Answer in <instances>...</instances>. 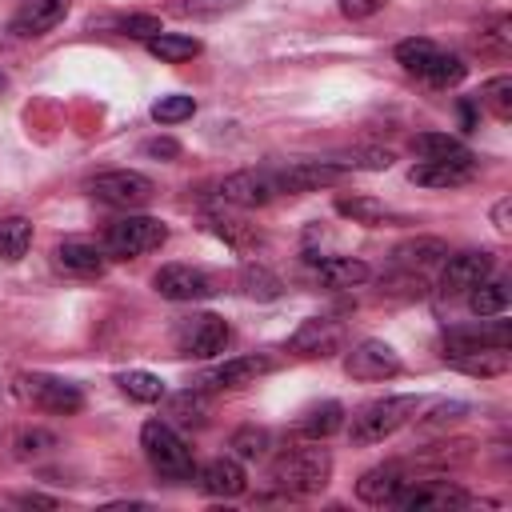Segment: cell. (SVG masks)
<instances>
[{
  "mask_svg": "<svg viewBox=\"0 0 512 512\" xmlns=\"http://www.w3.org/2000/svg\"><path fill=\"white\" fill-rule=\"evenodd\" d=\"M272 480L284 488V492H296V496H312L320 488H328L332 480V456L328 448H316L312 444H296V448H284L276 460H272Z\"/></svg>",
  "mask_w": 512,
  "mask_h": 512,
  "instance_id": "6da1fadb",
  "label": "cell"
},
{
  "mask_svg": "<svg viewBox=\"0 0 512 512\" xmlns=\"http://www.w3.org/2000/svg\"><path fill=\"white\" fill-rule=\"evenodd\" d=\"M396 64H404V72L420 76L424 84L432 88H456L464 76H468V64L452 52H444L436 40H424V36H408L396 44Z\"/></svg>",
  "mask_w": 512,
  "mask_h": 512,
  "instance_id": "7a4b0ae2",
  "label": "cell"
},
{
  "mask_svg": "<svg viewBox=\"0 0 512 512\" xmlns=\"http://www.w3.org/2000/svg\"><path fill=\"white\" fill-rule=\"evenodd\" d=\"M140 448H144V456H148V464H152V472L160 480L180 484V480H192L196 476L192 448H188V440L168 420H148L140 428Z\"/></svg>",
  "mask_w": 512,
  "mask_h": 512,
  "instance_id": "3957f363",
  "label": "cell"
},
{
  "mask_svg": "<svg viewBox=\"0 0 512 512\" xmlns=\"http://www.w3.org/2000/svg\"><path fill=\"white\" fill-rule=\"evenodd\" d=\"M416 408H420L416 396H384V400H372V404H364L352 416L348 436H352V444H380V440L396 436L416 416Z\"/></svg>",
  "mask_w": 512,
  "mask_h": 512,
  "instance_id": "277c9868",
  "label": "cell"
},
{
  "mask_svg": "<svg viewBox=\"0 0 512 512\" xmlns=\"http://www.w3.org/2000/svg\"><path fill=\"white\" fill-rule=\"evenodd\" d=\"M164 240H168V224H164V220L144 216V212H128V216H120L116 224H108V232H104V252H108L112 260H132V256L156 252Z\"/></svg>",
  "mask_w": 512,
  "mask_h": 512,
  "instance_id": "5b68a950",
  "label": "cell"
},
{
  "mask_svg": "<svg viewBox=\"0 0 512 512\" xmlns=\"http://www.w3.org/2000/svg\"><path fill=\"white\" fill-rule=\"evenodd\" d=\"M12 388H16L20 400H28L32 408L52 412V416H76L84 408L80 384H72L64 376H52V372H20Z\"/></svg>",
  "mask_w": 512,
  "mask_h": 512,
  "instance_id": "8992f818",
  "label": "cell"
},
{
  "mask_svg": "<svg viewBox=\"0 0 512 512\" xmlns=\"http://www.w3.org/2000/svg\"><path fill=\"white\" fill-rule=\"evenodd\" d=\"M232 328L228 320H220L216 312H192L176 324V352L180 356H196V360H212L228 348Z\"/></svg>",
  "mask_w": 512,
  "mask_h": 512,
  "instance_id": "52a82bcc",
  "label": "cell"
},
{
  "mask_svg": "<svg viewBox=\"0 0 512 512\" xmlns=\"http://www.w3.org/2000/svg\"><path fill=\"white\" fill-rule=\"evenodd\" d=\"M88 192H92L100 204L124 208V212H136V208H144V204L156 196L152 180H148L144 172H132V168H116V172L92 176V180H88Z\"/></svg>",
  "mask_w": 512,
  "mask_h": 512,
  "instance_id": "ba28073f",
  "label": "cell"
},
{
  "mask_svg": "<svg viewBox=\"0 0 512 512\" xmlns=\"http://www.w3.org/2000/svg\"><path fill=\"white\" fill-rule=\"evenodd\" d=\"M272 368H276V360L264 356V352H256V356H232V360H224V364L200 372V376L192 380V388H200V392H232V388L256 384V380L268 376Z\"/></svg>",
  "mask_w": 512,
  "mask_h": 512,
  "instance_id": "9c48e42d",
  "label": "cell"
},
{
  "mask_svg": "<svg viewBox=\"0 0 512 512\" xmlns=\"http://www.w3.org/2000/svg\"><path fill=\"white\" fill-rule=\"evenodd\" d=\"M496 272V256L492 252H484V248H468V252H448L444 256V264H440V288L448 292V296H456V292H468V288H476L480 280H488Z\"/></svg>",
  "mask_w": 512,
  "mask_h": 512,
  "instance_id": "30bf717a",
  "label": "cell"
},
{
  "mask_svg": "<svg viewBox=\"0 0 512 512\" xmlns=\"http://www.w3.org/2000/svg\"><path fill=\"white\" fill-rule=\"evenodd\" d=\"M392 504L404 508V512H444V508H468L472 496L460 492V488L448 484V480H424V484L408 480Z\"/></svg>",
  "mask_w": 512,
  "mask_h": 512,
  "instance_id": "8fae6325",
  "label": "cell"
},
{
  "mask_svg": "<svg viewBox=\"0 0 512 512\" xmlns=\"http://www.w3.org/2000/svg\"><path fill=\"white\" fill-rule=\"evenodd\" d=\"M400 368L404 364H400L396 348L384 344V340H360L344 356V372L352 380H392V376H400Z\"/></svg>",
  "mask_w": 512,
  "mask_h": 512,
  "instance_id": "7c38bea8",
  "label": "cell"
},
{
  "mask_svg": "<svg viewBox=\"0 0 512 512\" xmlns=\"http://www.w3.org/2000/svg\"><path fill=\"white\" fill-rule=\"evenodd\" d=\"M152 288H156L164 300H172V304H192V300H204V296L216 292V288H212V276L200 272V268H192V264H164V268L152 276Z\"/></svg>",
  "mask_w": 512,
  "mask_h": 512,
  "instance_id": "4fadbf2b",
  "label": "cell"
},
{
  "mask_svg": "<svg viewBox=\"0 0 512 512\" xmlns=\"http://www.w3.org/2000/svg\"><path fill=\"white\" fill-rule=\"evenodd\" d=\"M340 176H344V168L336 160H296V164L272 172L276 192H316V188L336 184Z\"/></svg>",
  "mask_w": 512,
  "mask_h": 512,
  "instance_id": "5bb4252c",
  "label": "cell"
},
{
  "mask_svg": "<svg viewBox=\"0 0 512 512\" xmlns=\"http://www.w3.org/2000/svg\"><path fill=\"white\" fill-rule=\"evenodd\" d=\"M272 196H280L272 172H232L220 180V200L236 208H264Z\"/></svg>",
  "mask_w": 512,
  "mask_h": 512,
  "instance_id": "9a60e30c",
  "label": "cell"
},
{
  "mask_svg": "<svg viewBox=\"0 0 512 512\" xmlns=\"http://www.w3.org/2000/svg\"><path fill=\"white\" fill-rule=\"evenodd\" d=\"M472 348H508V324L480 316V324H464V328H448L444 336V356L448 352H472Z\"/></svg>",
  "mask_w": 512,
  "mask_h": 512,
  "instance_id": "2e32d148",
  "label": "cell"
},
{
  "mask_svg": "<svg viewBox=\"0 0 512 512\" xmlns=\"http://www.w3.org/2000/svg\"><path fill=\"white\" fill-rule=\"evenodd\" d=\"M196 484H200L204 496H224V500H232V496H240V492L248 488V476H244V464H240L236 456H216V460H208V464L196 472Z\"/></svg>",
  "mask_w": 512,
  "mask_h": 512,
  "instance_id": "e0dca14e",
  "label": "cell"
},
{
  "mask_svg": "<svg viewBox=\"0 0 512 512\" xmlns=\"http://www.w3.org/2000/svg\"><path fill=\"white\" fill-rule=\"evenodd\" d=\"M340 340H344V332H340L336 320L312 316V320H304V324L288 336V348H292L296 356H332V352L340 348Z\"/></svg>",
  "mask_w": 512,
  "mask_h": 512,
  "instance_id": "ac0fdd59",
  "label": "cell"
},
{
  "mask_svg": "<svg viewBox=\"0 0 512 512\" xmlns=\"http://www.w3.org/2000/svg\"><path fill=\"white\" fill-rule=\"evenodd\" d=\"M64 16H68V0H24L16 8V16H12V32L32 40V36L52 32Z\"/></svg>",
  "mask_w": 512,
  "mask_h": 512,
  "instance_id": "d6986e66",
  "label": "cell"
},
{
  "mask_svg": "<svg viewBox=\"0 0 512 512\" xmlns=\"http://www.w3.org/2000/svg\"><path fill=\"white\" fill-rule=\"evenodd\" d=\"M404 484H408V476H404L400 464H376V468H368V472L356 480V496H360L364 504H372V508H384V504H392V500L400 496Z\"/></svg>",
  "mask_w": 512,
  "mask_h": 512,
  "instance_id": "ffe728a7",
  "label": "cell"
},
{
  "mask_svg": "<svg viewBox=\"0 0 512 512\" xmlns=\"http://www.w3.org/2000/svg\"><path fill=\"white\" fill-rule=\"evenodd\" d=\"M444 364L464 372V376L492 380V376H504L512 360H508V348H472V352H448Z\"/></svg>",
  "mask_w": 512,
  "mask_h": 512,
  "instance_id": "44dd1931",
  "label": "cell"
},
{
  "mask_svg": "<svg viewBox=\"0 0 512 512\" xmlns=\"http://www.w3.org/2000/svg\"><path fill=\"white\" fill-rule=\"evenodd\" d=\"M472 176H476V164H444V160H420L408 172V180L420 188H460Z\"/></svg>",
  "mask_w": 512,
  "mask_h": 512,
  "instance_id": "7402d4cb",
  "label": "cell"
},
{
  "mask_svg": "<svg viewBox=\"0 0 512 512\" xmlns=\"http://www.w3.org/2000/svg\"><path fill=\"white\" fill-rule=\"evenodd\" d=\"M444 256H448V244H444V240H436V236H416V240H404V244L392 252V260H396L400 268H408V272H428V268H440V264H444Z\"/></svg>",
  "mask_w": 512,
  "mask_h": 512,
  "instance_id": "603a6c76",
  "label": "cell"
},
{
  "mask_svg": "<svg viewBox=\"0 0 512 512\" xmlns=\"http://www.w3.org/2000/svg\"><path fill=\"white\" fill-rule=\"evenodd\" d=\"M56 264L72 276H100L108 268V252L96 244H84V240H64L56 248Z\"/></svg>",
  "mask_w": 512,
  "mask_h": 512,
  "instance_id": "cb8c5ba5",
  "label": "cell"
},
{
  "mask_svg": "<svg viewBox=\"0 0 512 512\" xmlns=\"http://www.w3.org/2000/svg\"><path fill=\"white\" fill-rule=\"evenodd\" d=\"M344 428V404L340 400H324V404H312L308 412H300V420H296V436H304V440H328L332 432H340Z\"/></svg>",
  "mask_w": 512,
  "mask_h": 512,
  "instance_id": "d4e9b609",
  "label": "cell"
},
{
  "mask_svg": "<svg viewBox=\"0 0 512 512\" xmlns=\"http://www.w3.org/2000/svg\"><path fill=\"white\" fill-rule=\"evenodd\" d=\"M316 280L324 288H356L368 280V264L352 260V256H316Z\"/></svg>",
  "mask_w": 512,
  "mask_h": 512,
  "instance_id": "484cf974",
  "label": "cell"
},
{
  "mask_svg": "<svg viewBox=\"0 0 512 512\" xmlns=\"http://www.w3.org/2000/svg\"><path fill=\"white\" fill-rule=\"evenodd\" d=\"M412 148L424 156V160H444V164H476V156L448 132H424L412 140Z\"/></svg>",
  "mask_w": 512,
  "mask_h": 512,
  "instance_id": "4316f807",
  "label": "cell"
},
{
  "mask_svg": "<svg viewBox=\"0 0 512 512\" xmlns=\"http://www.w3.org/2000/svg\"><path fill=\"white\" fill-rule=\"evenodd\" d=\"M144 44H148V56H156L160 64H184V60L200 56V48H204L196 36H180V32H160Z\"/></svg>",
  "mask_w": 512,
  "mask_h": 512,
  "instance_id": "83f0119b",
  "label": "cell"
},
{
  "mask_svg": "<svg viewBox=\"0 0 512 512\" xmlns=\"http://www.w3.org/2000/svg\"><path fill=\"white\" fill-rule=\"evenodd\" d=\"M116 384H120V392L128 396V400H136V404H156V400H164V380L156 376V372H144V368H128V372H116Z\"/></svg>",
  "mask_w": 512,
  "mask_h": 512,
  "instance_id": "f1b7e54d",
  "label": "cell"
},
{
  "mask_svg": "<svg viewBox=\"0 0 512 512\" xmlns=\"http://www.w3.org/2000/svg\"><path fill=\"white\" fill-rule=\"evenodd\" d=\"M32 248V220L24 216H4L0 220V260L4 264H16L24 260Z\"/></svg>",
  "mask_w": 512,
  "mask_h": 512,
  "instance_id": "f546056e",
  "label": "cell"
},
{
  "mask_svg": "<svg viewBox=\"0 0 512 512\" xmlns=\"http://www.w3.org/2000/svg\"><path fill=\"white\" fill-rule=\"evenodd\" d=\"M464 296H468V312H472V316H500V312L508 308V284L496 280V276L480 280V284L468 288Z\"/></svg>",
  "mask_w": 512,
  "mask_h": 512,
  "instance_id": "4dcf8cb0",
  "label": "cell"
},
{
  "mask_svg": "<svg viewBox=\"0 0 512 512\" xmlns=\"http://www.w3.org/2000/svg\"><path fill=\"white\" fill-rule=\"evenodd\" d=\"M336 212L344 216V220H352V224H368V228H380L392 212L380 204V200H372V196H336Z\"/></svg>",
  "mask_w": 512,
  "mask_h": 512,
  "instance_id": "1f68e13d",
  "label": "cell"
},
{
  "mask_svg": "<svg viewBox=\"0 0 512 512\" xmlns=\"http://www.w3.org/2000/svg\"><path fill=\"white\" fill-rule=\"evenodd\" d=\"M240 292L252 296V300H276L284 292L280 276H272L264 264H244L240 268Z\"/></svg>",
  "mask_w": 512,
  "mask_h": 512,
  "instance_id": "d6a6232c",
  "label": "cell"
},
{
  "mask_svg": "<svg viewBox=\"0 0 512 512\" xmlns=\"http://www.w3.org/2000/svg\"><path fill=\"white\" fill-rule=\"evenodd\" d=\"M480 104H484L500 124H508V120H512V76H492V80L480 88Z\"/></svg>",
  "mask_w": 512,
  "mask_h": 512,
  "instance_id": "836d02e7",
  "label": "cell"
},
{
  "mask_svg": "<svg viewBox=\"0 0 512 512\" xmlns=\"http://www.w3.org/2000/svg\"><path fill=\"white\" fill-rule=\"evenodd\" d=\"M168 416H172L176 424H204V416H208L204 392H200V388H188V392L168 396Z\"/></svg>",
  "mask_w": 512,
  "mask_h": 512,
  "instance_id": "e575fe53",
  "label": "cell"
},
{
  "mask_svg": "<svg viewBox=\"0 0 512 512\" xmlns=\"http://www.w3.org/2000/svg\"><path fill=\"white\" fill-rule=\"evenodd\" d=\"M192 112H196V100L192 96H180V92L160 96L152 104V120L156 124H180V120H192Z\"/></svg>",
  "mask_w": 512,
  "mask_h": 512,
  "instance_id": "d590c367",
  "label": "cell"
},
{
  "mask_svg": "<svg viewBox=\"0 0 512 512\" xmlns=\"http://www.w3.org/2000/svg\"><path fill=\"white\" fill-rule=\"evenodd\" d=\"M508 28H512V24H508V16H500L496 24L480 28L476 48H480L484 56H508V52H512V32H508Z\"/></svg>",
  "mask_w": 512,
  "mask_h": 512,
  "instance_id": "8d00e7d4",
  "label": "cell"
},
{
  "mask_svg": "<svg viewBox=\"0 0 512 512\" xmlns=\"http://www.w3.org/2000/svg\"><path fill=\"white\" fill-rule=\"evenodd\" d=\"M244 0H180L176 12L180 16H192V20H216L224 12H236Z\"/></svg>",
  "mask_w": 512,
  "mask_h": 512,
  "instance_id": "74e56055",
  "label": "cell"
},
{
  "mask_svg": "<svg viewBox=\"0 0 512 512\" xmlns=\"http://www.w3.org/2000/svg\"><path fill=\"white\" fill-rule=\"evenodd\" d=\"M264 448H268V432L264 428H240V432H232V456L236 460H256V456H264Z\"/></svg>",
  "mask_w": 512,
  "mask_h": 512,
  "instance_id": "f35d334b",
  "label": "cell"
},
{
  "mask_svg": "<svg viewBox=\"0 0 512 512\" xmlns=\"http://www.w3.org/2000/svg\"><path fill=\"white\" fill-rule=\"evenodd\" d=\"M116 32H120V36H136V40H152V36H160L164 28H160L156 16L132 12V16H120V20H116Z\"/></svg>",
  "mask_w": 512,
  "mask_h": 512,
  "instance_id": "ab89813d",
  "label": "cell"
},
{
  "mask_svg": "<svg viewBox=\"0 0 512 512\" xmlns=\"http://www.w3.org/2000/svg\"><path fill=\"white\" fill-rule=\"evenodd\" d=\"M344 172L348 168H372V172H380V168H388L392 164V152H380V148H368V152H348V156H340L336 160Z\"/></svg>",
  "mask_w": 512,
  "mask_h": 512,
  "instance_id": "60d3db41",
  "label": "cell"
},
{
  "mask_svg": "<svg viewBox=\"0 0 512 512\" xmlns=\"http://www.w3.org/2000/svg\"><path fill=\"white\" fill-rule=\"evenodd\" d=\"M384 4H388V0H336V8H340L348 20H368V16H376Z\"/></svg>",
  "mask_w": 512,
  "mask_h": 512,
  "instance_id": "b9f144b4",
  "label": "cell"
},
{
  "mask_svg": "<svg viewBox=\"0 0 512 512\" xmlns=\"http://www.w3.org/2000/svg\"><path fill=\"white\" fill-rule=\"evenodd\" d=\"M144 152H148V156H156V160H176V156H180V144H176V140H168V136H156V140H148V144H144Z\"/></svg>",
  "mask_w": 512,
  "mask_h": 512,
  "instance_id": "7bdbcfd3",
  "label": "cell"
},
{
  "mask_svg": "<svg viewBox=\"0 0 512 512\" xmlns=\"http://www.w3.org/2000/svg\"><path fill=\"white\" fill-rule=\"evenodd\" d=\"M492 224H496V232H512V196H500L496 204H492Z\"/></svg>",
  "mask_w": 512,
  "mask_h": 512,
  "instance_id": "ee69618b",
  "label": "cell"
},
{
  "mask_svg": "<svg viewBox=\"0 0 512 512\" xmlns=\"http://www.w3.org/2000/svg\"><path fill=\"white\" fill-rule=\"evenodd\" d=\"M464 412H468V404H440L424 424H452V420H460Z\"/></svg>",
  "mask_w": 512,
  "mask_h": 512,
  "instance_id": "f6af8a7d",
  "label": "cell"
},
{
  "mask_svg": "<svg viewBox=\"0 0 512 512\" xmlns=\"http://www.w3.org/2000/svg\"><path fill=\"white\" fill-rule=\"evenodd\" d=\"M36 444H52V436H44V432H24V436L16 440V448H20V456H28V452H40Z\"/></svg>",
  "mask_w": 512,
  "mask_h": 512,
  "instance_id": "bcb514c9",
  "label": "cell"
},
{
  "mask_svg": "<svg viewBox=\"0 0 512 512\" xmlns=\"http://www.w3.org/2000/svg\"><path fill=\"white\" fill-rule=\"evenodd\" d=\"M16 504H40V508H56V500H52V496H36V492L16 496Z\"/></svg>",
  "mask_w": 512,
  "mask_h": 512,
  "instance_id": "7dc6e473",
  "label": "cell"
},
{
  "mask_svg": "<svg viewBox=\"0 0 512 512\" xmlns=\"http://www.w3.org/2000/svg\"><path fill=\"white\" fill-rule=\"evenodd\" d=\"M4 88H8V80H4V76H0V92H4Z\"/></svg>",
  "mask_w": 512,
  "mask_h": 512,
  "instance_id": "c3c4849f",
  "label": "cell"
}]
</instances>
